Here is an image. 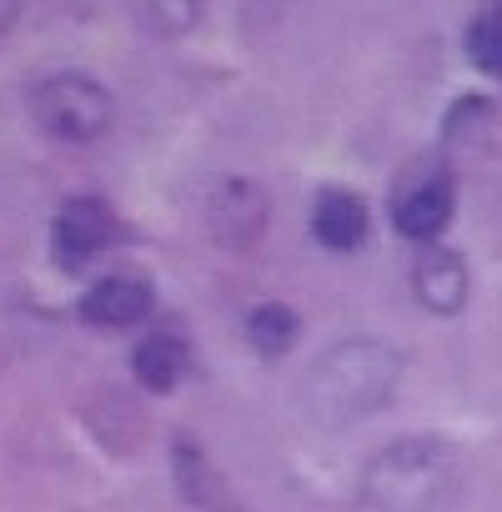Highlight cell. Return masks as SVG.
<instances>
[{
    "instance_id": "obj_1",
    "label": "cell",
    "mask_w": 502,
    "mask_h": 512,
    "mask_svg": "<svg viewBox=\"0 0 502 512\" xmlns=\"http://www.w3.org/2000/svg\"><path fill=\"white\" fill-rule=\"evenodd\" d=\"M402 377V352L377 337H352L327 347L307 372V407L322 422H357L377 412Z\"/></svg>"
},
{
    "instance_id": "obj_2",
    "label": "cell",
    "mask_w": 502,
    "mask_h": 512,
    "mask_svg": "<svg viewBox=\"0 0 502 512\" xmlns=\"http://www.w3.org/2000/svg\"><path fill=\"white\" fill-rule=\"evenodd\" d=\"M457 482V462L437 437H397L387 442L367 472L362 497L372 512H437Z\"/></svg>"
},
{
    "instance_id": "obj_3",
    "label": "cell",
    "mask_w": 502,
    "mask_h": 512,
    "mask_svg": "<svg viewBox=\"0 0 502 512\" xmlns=\"http://www.w3.org/2000/svg\"><path fill=\"white\" fill-rule=\"evenodd\" d=\"M26 111H31L36 131H46L51 141L81 146V141L106 136V126H111V91L96 76H86V71H56V76L31 86Z\"/></svg>"
},
{
    "instance_id": "obj_4",
    "label": "cell",
    "mask_w": 502,
    "mask_h": 512,
    "mask_svg": "<svg viewBox=\"0 0 502 512\" xmlns=\"http://www.w3.org/2000/svg\"><path fill=\"white\" fill-rule=\"evenodd\" d=\"M452 201H457V191H452V166H442L437 156L412 161V166L402 171L397 191H392V226H397L407 241L432 246V241L447 231V221H452Z\"/></svg>"
},
{
    "instance_id": "obj_5",
    "label": "cell",
    "mask_w": 502,
    "mask_h": 512,
    "mask_svg": "<svg viewBox=\"0 0 502 512\" xmlns=\"http://www.w3.org/2000/svg\"><path fill=\"white\" fill-rule=\"evenodd\" d=\"M201 216H206L211 241H221V246H231V251H246V246L262 241V231H267V221H272V201H267V191H262L257 181L221 176V181H211Z\"/></svg>"
},
{
    "instance_id": "obj_6",
    "label": "cell",
    "mask_w": 502,
    "mask_h": 512,
    "mask_svg": "<svg viewBox=\"0 0 502 512\" xmlns=\"http://www.w3.org/2000/svg\"><path fill=\"white\" fill-rule=\"evenodd\" d=\"M116 236H121V216L101 196H71L56 211V251H61L66 267H81L91 256L111 251Z\"/></svg>"
},
{
    "instance_id": "obj_7",
    "label": "cell",
    "mask_w": 502,
    "mask_h": 512,
    "mask_svg": "<svg viewBox=\"0 0 502 512\" xmlns=\"http://www.w3.org/2000/svg\"><path fill=\"white\" fill-rule=\"evenodd\" d=\"M467 287H472V277H467V262L452 251V246H422L417 251V262H412V292H417V302L432 312V317H452V312H462L467 307Z\"/></svg>"
},
{
    "instance_id": "obj_8",
    "label": "cell",
    "mask_w": 502,
    "mask_h": 512,
    "mask_svg": "<svg viewBox=\"0 0 502 512\" xmlns=\"http://www.w3.org/2000/svg\"><path fill=\"white\" fill-rule=\"evenodd\" d=\"M151 307H156L151 282H141V277H101L81 297V322L101 327V332H126V327H141L151 317Z\"/></svg>"
},
{
    "instance_id": "obj_9",
    "label": "cell",
    "mask_w": 502,
    "mask_h": 512,
    "mask_svg": "<svg viewBox=\"0 0 502 512\" xmlns=\"http://www.w3.org/2000/svg\"><path fill=\"white\" fill-rule=\"evenodd\" d=\"M502 136V111L487 96H457L442 116V146L452 161H477L497 146Z\"/></svg>"
},
{
    "instance_id": "obj_10",
    "label": "cell",
    "mask_w": 502,
    "mask_h": 512,
    "mask_svg": "<svg viewBox=\"0 0 502 512\" xmlns=\"http://www.w3.org/2000/svg\"><path fill=\"white\" fill-rule=\"evenodd\" d=\"M367 231H372V211H367V201L357 191H347V186L317 191V201H312V236L322 246L357 251L367 241Z\"/></svg>"
},
{
    "instance_id": "obj_11",
    "label": "cell",
    "mask_w": 502,
    "mask_h": 512,
    "mask_svg": "<svg viewBox=\"0 0 502 512\" xmlns=\"http://www.w3.org/2000/svg\"><path fill=\"white\" fill-rule=\"evenodd\" d=\"M186 367H191V352H186V342L176 332H146L136 342V352H131V377L146 392H156V397L176 392L181 377H186Z\"/></svg>"
},
{
    "instance_id": "obj_12",
    "label": "cell",
    "mask_w": 502,
    "mask_h": 512,
    "mask_svg": "<svg viewBox=\"0 0 502 512\" xmlns=\"http://www.w3.org/2000/svg\"><path fill=\"white\" fill-rule=\"evenodd\" d=\"M171 467H176L181 492H186L201 512H231V497H226V482H221L216 462H211L191 437H176V442H171Z\"/></svg>"
},
{
    "instance_id": "obj_13",
    "label": "cell",
    "mask_w": 502,
    "mask_h": 512,
    "mask_svg": "<svg viewBox=\"0 0 502 512\" xmlns=\"http://www.w3.org/2000/svg\"><path fill=\"white\" fill-rule=\"evenodd\" d=\"M297 332H302V322H297V312L282 307V302H267V307H257V312L246 317V342L257 347L262 357H272V362L297 347Z\"/></svg>"
},
{
    "instance_id": "obj_14",
    "label": "cell",
    "mask_w": 502,
    "mask_h": 512,
    "mask_svg": "<svg viewBox=\"0 0 502 512\" xmlns=\"http://www.w3.org/2000/svg\"><path fill=\"white\" fill-rule=\"evenodd\" d=\"M131 11H136V21H141L151 36L171 41V36H186V31L196 26L201 0H131Z\"/></svg>"
},
{
    "instance_id": "obj_15",
    "label": "cell",
    "mask_w": 502,
    "mask_h": 512,
    "mask_svg": "<svg viewBox=\"0 0 502 512\" xmlns=\"http://www.w3.org/2000/svg\"><path fill=\"white\" fill-rule=\"evenodd\" d=\"M467 56L477 61L482 76L502 81V11H482L467 26Z\"/></svg>"
},
{
    "instance_id": "obj_16",
    "label": "cell",
    "mask_w": 502,
    "mask_h": 512,
    "mask_svg": "<svg viewBox=\"0 0 502 512\" xmlns=\"http://www.w3.org/2000/svg\"><path fill=\"white\" fill-rule=\"evenodd\" d=\"M21 21V0H0V41H6V31Z\"/></svg>"
}]
</instances>
